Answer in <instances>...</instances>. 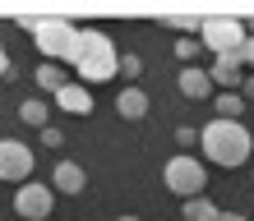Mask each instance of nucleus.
<instances>
[{"mask_svg":"<svg viewBox=\"0 0 254 221\" xmlns=\"http://www.w3.org/2000/svg\"><path fill=\"white\" fill-rule=\"evenodd\" d=\"M56 208V189L42 184V180H23L19 189H14V212H19L23 221H47Z\"/></svg>","mask_w":254,"mask_h":221,"instance_id":"423d86ee","label":"nucleus"},{"mask_svg":"<svg viewBox=\"0 0 254 221\" xmlns=\"http://www.w3.org/2000/svg\"><path fill=\"white\" fill-rule=\"evenodd\" d=\"M181 217H185V221H217V217H222V208H217V203H208V198L199 194V198L181 203Z\"/></svg>","mask_w":254,"mask_h":221,"instance_id":"4468645a","label":"nucleus"},{"mask_svg":"<svg viewBox=\"0 0 254 221\" xmlns=\"http://www.w3.org/2000/svg\"><path fill=\"white\" fill-rule=\"evenodd\" d=\"M19 120L33 125V129H47V125H51V106H47L42 97H28L23 106H19Z\"/></svg>","mask_w":254,"mask_h":221,"instance_id":"ddd939ff","label":"nucleus"},{"mask_svg":"<svg viewBox=\"0 0 254 221\" xmlns=\"http://www.w3.org/2000/svg\"><path fill=\"white\" fill-rule=\"evenodd\" d=\"M241 97H250V101H254V74H245V83H241Z\"/></svg>","mask_w":254,"mask_h":221,"instance_id":"5701e85b","label":"nucleus"},{"mask_svg":"<svg viewBox=\"0 0 254 221\" xmlns=\"http://www.w3.org/2000/svg\"><path fill=\"white\" fill-rule=\"evenodd\" d=\"M74 74H79L83 88L107 83V79L121 74V51H116V42L102 33V28H79V60H74Z\"/></svg>","mask_w":254,"mask_h":221,"instance_id":"f03ea898","label":"nucleus"},{"mask_svg":"<svg viewBox=\"0 0 254 221\" xmlns=\"http://www.w3.org/2000/svg\"><path fill=\"white\" fill-rule=\"evenodd\" d=\"M33 166H37V152L19 138H0V180L9 184H23L33 180Z\"/></svg>","mask_w":254,"mask_h":221,"instance_id":"0eeeda50","label":"nucleus"},{"mask_svg":"<svg viewBox=\"0 0 254 221\" xmlns=\"http://www.w3.org/2000/svg\"><path fill=\"white\" fill-rule=\"evenodd\" d=\"M51 189H56V194L79 198L83 189H88V171L79 166V161H56V171H51Z\"/></svg>","mask_w":254,"mask_h":221,"instance_id":"6e6552de","label":"nucleus"},{"mask_svg":"<svg viewBox=\"0 0 254 221\" xmlns=\"http://www.w3.org/2000/svg\"><path fill=\"white\" fill-rule=\"evenodd\" d=\"M19 28H28L37 42V51L47 55V60H79V28L65 23V19H33V14H23Z\"/></svg>","mask_w":254,"mask_h":221,"instance_id":"7ed1b4c3","label":"nucleus"},{"mask_svg":"<svg viewBox=\"0 0 254 221\" xmlns=\"http://www.w3.org/2000/svg\"><path fill=\"white\" fill-rule=\"evenodd\" d=\"M171 51H176V60H181V65H190V60H194V55H199L203 46H199V37H181Z\"/></svg>","mask_w":254,"mask_h":221,"instance_id":"a211bd4d","label":"nucleus"},{"mask_svg":"<svg viewBox=\"0 0 254 221\" xmlns=\"http://www.w3.org/2000/svg\"><path fill=\"white\" fill-rule=\"evenodd\" d=\"M250 180H254V171H250Z\"/></svg>","mask_w":254,"mask_h":221,"instance_id":"a878e982","label":"nucleus"},{"mask_svg":"<svg viewBox=\"0 0 254 221\" xmlns=\"http://www.w3.org/2000/svg\"><path fill=\"white\" fill-rule=\"evenodd\" d=\"M116 221H143V217H116Z\"/></svg>","mask_w":254,"mask_h":221,"instance_id":"393cba45","label":"nucleus"},{"mask_svg":"<svg viewBox=\"0 0 254 221\" xmlns=\"http://www.w3.org/2000/svg\"><path fill=\"white\" fill-rule=\"evenodd\" d=\"M241 111H245V97L241 92H222L217 97V120H236Z\"/></svg>","mask_w":254,"mask_h":221,"instance_id":"f3484780","label":"nucleus"},{"mask_svg":"<svg viewBox=\"0 0 254 221\" xmlns=\"http://www.w3.org/2000/svg\"><path fill=\"white\" fill-rule=\"evenodd\" d=\"M245 37L250 33H245L241 19H203V28H199V46L213 51V60L217 55H241Z\"/></svg>","mask_w":254,"mask_h":221,"instance_id":"39448f33","label":"nucleus"},{"mask_svg":"<svg viewBox=\"0 0 254 221\" xmlns=\"http://www.w3.org/2000/svg\"><path fill=\"white\" fill-rule=\"evenodd\" d=\"M241 65L254 74V37H245V46H241Z\"/></svg>","mask_w":254,"mask_h":221,"instance_id":"4be33fe9","label":"nucleus"},{"mask_svg":"<svg viewBox=\"0 0 254 221\" xmlns=\"http://www.w3.org/2000/svg\"><path fill=\"white\" fill-rule=\"evenodd\" d=\"M139 55H121V79H139Z\"/></svg>","mask_w":254,"mask_h":221,"instance_id":"aec40b11","label":"nucleus"},{"mask_svg":"<svg viewBox=\"0 0 254 221\" xmlns=\"http://www.w3.org/2000/svg\"><path fill=\"white\" fill-rule=\"evenodd\" d=\"M37 138H42V147H61V143H65V134H61V129H56V125L37 129Z\"/></svg>","mask_w":254,"mask_h":221,"instance_id":"6ab92c4d","label":"nucleus"},{"mask_svg":"<svg viewBox=\"0 0 254 221\" xmlns=\"http://www.w3.org/2000/svg\"><path fill=\"white\" fill-rule=\"evenodd\" d=\"M176 143H181V147H194V143H199V129H190V125H176Z\"/></svg>","mask_w":254,"mask_h":221,"instance_id":"412c9836","label":"nucleus"},{"mask_svg":"<svg viewBox=\"0 0 254 221\" xmlns=\"http://www.w3.org/2000/svg\"><path fill=\"white\" fill-rule=\"evenodd\" d=\"M199 147H203V157L213 161V166L222 171H236V166H245L250 161V129L241 120H208L199 129Z\"/></svg>","mask_w":254,"mask_h":221,"instance_id":"f257e3e1","label":"nucleus"},{"mask_svg":"<svg viewBox=\"0 0 254 221\" xmlns=\"http://www.w3.org/2000/svg\"><path fill=\"white\" fill-rule=\"evenodd\" d=\"M217 221H222V217H217Z\"/></svg>","mask_w":254,"mask_h":221,"instance_id":"bb28decb","label":"nucleus"},{"mask_svg":"<svg viewBox=\"0 0 254 221\" xmlns=\"http://www.w3.org/2000/svg\"><path fill=\"white\" fill-rule=\"evenodd\" d=\"M116 115H121V120H143L148 115V92L143 88H121V92H116Z\"/></svg>","mask_w":254,"mask_h":221,"instance_id":"f8f14e48","label":"nucleus"},{"mask_svg":"<svg viewBox=\"0 0 254 221\" xmlns=\"http://www.w3.org/2000/svg\"><path fill=\"white\" fill-rule=\"evenodd\" d=\"M162 23L176 28L181 37H199V28H203V19H194V14H162Z\"/></svg>","mask_w":254,"mask_h":221,"instance_id":"dca6fc26","label":"nucleus"},{"mask_svg":"<svg viewBox=\"0 0 254 221\" xmlns=\"http://www.w3.org/2000/svg\"><path fill=\"white\" fill-rule=\"evenodd\" d=\"M33 79H37V88H42V92H51V97L69 83V79H65V69H61V65H51V60H47V65H37V74H33Z\"/></svg>","mask_w":254,"mask_h":221,"instance_id":"2eb2a0df","label":"nucleus"},{"mask_svg":"<svg viewBox=\"0 0 254 221\" xmlns=\"http://www.w3.org/2000/svg\"><path fill=\"white\" fill-rule=\"evenodd\" d=\"M208 79H213V88H222V92H236V88L245 83V65H241V55H217L213 69H208Z\"/></svg>","mask_w":254,"mask_h":221,"instance_id":"1a4fd4ad","label":"nucleus"},{"mask_svg":"<svg viewBox=\"0 0 254 221\" xmlns=\"http://www.w3.org/2000/svg\"><path fill=\"white\" fill-rule=\"evenodd\" d=\"M56 106L65 115H93V88H83L79 79H69L61 92H56Z\"/></svg>","mask_w":254,"mask_h":221,"instance_id":"9d476101","label":"nucleus"},{"mask_svg":"<svg viewBox=\"0 0 254 221\" xmlns=\"http://www.w3.org/2000/svg\"><path fill=\"white\" fill-rule=\"evenodd\" d=\"M176 88H181V97H190V101L213 97V79H208V69H199V65H185L181 79H176Z\"/></svg>","mask_w":254,"mask_h":221,"instance_id":"9b49d317","label":"nucleus"},{"mask_svg":"<svg viewBox=\"0 0 254 221\" xmlns=\"http://www.w3.org/2000/svg\"><path fill=\"white\" fill-rule=\"evenodd\" d=\"M222 221H245V217L241 212H222Z\"/></svg>","mask_w":254,"mask_h":221,"instance_id":"b1692460","label":"nucleus"},{"mask_svg":"<svg viewBox=\"0 0 254 221\" xmlns=\"http://www.w3.org/2000/svg\"><path fill=\"white\" fill-rule=\"evenodd\" d=\"M162 180H167V189L181 203H190V198H199L203 194V184H208V171H203V161L199 157H190V152H176L167 166H162Z\"/></svg>","mask_w":254,"mask_h":221,"instance_id":"20e7f679","label":"nucleus"}]
</instances>
